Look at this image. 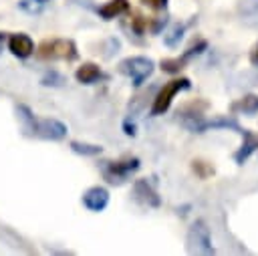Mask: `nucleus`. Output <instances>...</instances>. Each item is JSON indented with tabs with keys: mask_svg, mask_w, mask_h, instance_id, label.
Listing matches in <instances>:
<instances>
[{
	"mask_svg": "<svg viewBox=\"0 0 258 256\" xmlns=\"http://www.w3.org/2000/svg\"><path fill=\"white\" fill-rule=\"evenodd\" d=\"M16 111L24 121V129L32 131V135H38L44 139H62L67 135V125L56 119H34V115L24 105H20Z\"/></svg>",
	"mask_w": 258,
	"mask_h": 256,
	"instance_id": "f257e3e1",
	"label": "nucleus"
},
{
	"mask_svg": "<svg viewBox=\"0 0 258 256\" xmlns=\"http://www.w3.org/2000/svg\"><path fill=\"white\" fill-rule=\"evenodd\" d=\"M185 250L187 254H214V246H212V236H210V228L204 220H196L185 236Z\"/></svg>",
	"mask_w": 258,
	"mask_h": 256,
	"instance_id": "f03ea898",
	"label": "nucleus"
},
{
	"mask_svg": "<svg viewBox=\"0 0 258 256\" xmlns=\"http://www.w3.org/2000/svg\"><path fill=\"white\" fill-rule=\"evenodd\" d=\"M191 87V83H189V79H185V77H179V79H171V81H167V83H163V87L157 91V95L153 97V105H151V115H163L167 109H169V105H171V101H173V97L179 93V91H185V89H189Z\"/></svg>",
	"mask_w": 258,
	"mask_h": 256,
	"instance_id": "7ed1b4c3",
	"label": "nucleus"
},
{
	"mask_svg": "<svg viewBox=\"0 0 258 256\" xmlns=\"http://www.w3.org/2000/svg\"><path fill=\"white\" fill-rule=\"evenodd\" d=\"M119 71L127 75L135 87H141L153 73V60L147 56H129L119 62Z\"/></svg>",
	"mask_w": 258,
	"mask_h": 256,
	"instance_id": "20e7f679",
	"label": "nucleus"
},
{
	"mask_svg": "<svg viewBox=\"0 0 258 256\" xmlns=\"http://www.w3.org/2000/svg\"><path fill=\"white\" fill-rule=\"evenodd\" d=\"M36 54L40 58H64V60H73L77 58V46L73 40H64V38H52V40H42Z\"/></svg>",
	"mask_w": 258,
	"mask_h": 256,
	"instance_id": "39448f33",
	"label": "nucleus"
},
{
	"mask_svg": "<svg viewBox=\"0 0 258 256\" xmlns=\"http://www.w3.org/2000/svg\"><path fill=\"white\" fill-rule=\"evenodd\" d=\"M135 169H139V159L137 157H125L119 161H107L103 167V173H105L109 183H121Z\"/></svg>",
	"mask_w": 258,
	"mask_h": 256,
	"instance_id": "423d86ee",
	"label": "nucleus"
},
{
	"mask_svg": "<svg viewBox=\"0 0 258 256\" xmlns=\"http://www.w3.org/2000/svg\"><path fill=\"white\" fill-rule=\"evenodd\" d=\"M208 109V103L206 101H191V103H185L181 109H177V115L181 119V125L187 127L189 131H196V127L204 121V111Z\"/></svg>",
	"mask_w": 258,
	"mask_h": 256,
	"instance_id": "0eeeda50",
	"label": "nucleus"
},
{
	"mask_svg": "<svg viewBox=\"0 0 258 256\" xmlns=\"http://www.w3.org/2000/svg\"><path fill=\"white\" fill-rule=\"evenodd\" d=\"M83 204L85 208H89L91 212H103L109 204V191L101 185H95V187H89L85 194H83Z\"/></svg>",
	"mask_w": 258,
	"mask_h": 256,
	"instance_id": "6e6552de",
	"label": "nucleus"
},
{
	"mask_svg": "<svg viewBox=\"0 0 258 256\" xmlns=\"http://www.w3.org/2000/svg\"><path fill=\"white\" fill-rule=\"evenodd\" d=\"M242 145H240V149L234 153V161L238 163V165H244V161L258 149V135L256 133H252V131H248V129H244L242 133Z\"/></svg>",
	"mask_w": 258,
	"mask_h": 256,
	"instance_id": "1a4fd4ad",
	"label": "nucleus"
},
{
	"mask_svg": "<svg viewBox=\"0 0 258 256\" xmlns=\"http://www.w3.org/2000/svg\"><path fill=\"white\" fill-rule=\"evenodd\" d=\"M210 129H234L236 133H242L244 129L230 117H222V115H216L214 119H208V121H202L198 127H196V133H204V131H210Z\"/></svg>",
	"mask_w": 258,
	"mask_h": 256,
	"instance_id": "9d476101",
	"label": "nucleus"
},
{
	"mask_svg": "<svg viewBox=\"0 0 258 256\" xmlns=\"http://www.w3.org/2000/svg\"><path fill=\"white\" fill-rule=\"evenodd\" d=\"M133 189H135V198H137L141 204L151 206V208H157V206L161 204V200H159L157 191L149 185V181H147V179H137Z\"/></svg>",
	"mask_w": 258,
	"mask_h": 256,
	"instance_id": "9b49d317",
	"label": "nucleus"
},
{
	"mask_svg": "<svg viewBox=\"0 0 258 256\" xmlns=\"http://www.w3.org/2000/svg\"><path fill=\"white\" fill-rule=\"evenodd\" d=\"M8 48L12 50V54H16L20 58H26V56H30L34 52V42L26 34H14L8 40Z\"/></svg>",
	"mask_w": 258,
	"mask_h": 256,
	"instance_id": "f8f14e48",
	"label": "nucleus"
},
{
	"mask_svg": "<svg viewBox=\"0 0 258 256\" xmlns=\"http://www.w3.org/2000/svg\"><path fill=\"white\" fill-rule=\"evenodd\" d=\"M129 10V2L127 0H109L99 8V16L103 20H113L117 16H121L123 12Z\"/></svg>",
	"mask_w": 258,
	"mask_h": 256,
	"instance_id": "ddd939ff",
	"label": "nucleus"
},
{
	"mask_svg": "<svg viewBox=\"0 0 258 256\" xmlns=\"http://www.w3.org/2000/svg\"><path fill=\"white\" fill-rule=\"evenodd\" d=\"M101 77V69L95 62H83L77 71H75V79L83 85H91Z\"/></svg>",
	"mask_w": 258,
	"mask_h": 256,
	"instance_id": "4468645a",
	"label": "nucleus"
},
{
	"mask_svg": "<svg viewBox=\"0 0 258 256\" xmlns=\"http://www.w3.org/2000/svg\"><path fill=\"white\" fill-rule=\"evenodd\" d=\"M230 109L232 111H240L244 115H254V113H258V95H252V93L244 95L242 99L234 101Z\"/></svg>",
	"mask_w": 258,
	"mask_h": 256,
	"instance_id": "2eb2a0df",
	"label": "nucleus"
},
{
	"mask_svg": "<svg viewBox=\"0 0 258 256\" xmlns=\"http://www.w3.org/2000/svg\"><path fill=\"white\" fill-rule=\"evenodd\" d=\"M159 65H161V71H165V73H179L181 69H185L187 58L181 54V56H173V58H163Z\"/></svg>",
	"mask_w": 258,
	"mask_h": 256,
	"instance_id": "dca6fc26",
	"label": "nucleus"
},
{
	"mask_svg": "<svg viewBox=\"0 0 258 256\" xmlns=\"http://www.w3.org/2000/svg\"><path fill=\"white\" fill-rule=\"evenodd\" d=\"M191 169H194V173H196L200 179H208V177H212V175L216 173L214 165L208 163V161H204V159H194V161H191Z\"/></svg>",
	"mask_w": 258,
	"mask_h": 256,
	"instance_id": "f3484780",
	"label": "nucleus"
},
{
	"mask_svg": "<svg viewBox=\"0 0 258 256\" xmlns=\"http://www.w3.org/2000/svg\"><path fill=\"white\" fill-rule=\"evenodd\" d=\"M183 24H173L171 28H169V32L167 34H163V42L169 46V48H175L177 44H179V40L183 38Z\"/></svg>",
	"mask_w": 258,
	"mask_h": 256,
	"instance_id": "a211bd4d",
	"label": "nucleus"
},
{
	"mask_svg": "<svg viewBox=\"0 0 258 256\" xmlns=\"http://www.w3.org/2000/svg\"><path fill=\"white\" fill-rule=\"evenodd\" d=\"M71 149L77 153H83V155H97L103 151V147H99V145H89V143H81V141H73Z\"/></svg>",
	"mask_w": 258,
	"mask_h": 256,
	"instance_id": "6ab92c4d",
	"label": "nucleus"
},
{
	"mask_svg": "<svg viewBox=\"0 0 258 256\" xmlns=\"http://www.w3.org/2000/svg\"><path fill=\"white\" fill-rule=\"evenodd\" d=\"M206 48H208V40H204V38H198V40H194V42L187 46V50L183 52V56L189 60L194 54H202Z\"/></svg>",
	"mask_w": 258,
	"mask_h": 256,
	"instance_id": "aec40b11",
	"label": "nucleus"
},
{
	"mask_svg": "<svg viewBox=\"0 0 258 256\" xmlns=\"http://www.w3.org/2000/svg\"><path fill=\"white\" fill-rule=\"evenodd\" d=\"M131 26H133V30H135L137 34H143V32L147 30V18L141 16L139 12H135L133 18H131Z\"/></svg>",
	"mask_w": 258,
	"mask_h": 256,
	"instance_id": "412c9836",
	"label": "nucleus"
},
{
	"mask_svg": "<svg viewBox=\"0 0 258 256\" xmlns=\"http://www.w3.org/2000/svg\"><path fill=\"white\" fill-rule=\"evenodd\" d=\"M64 83V77H60V75H56V73H50V75H46L44 79H42V85H54V87H60Z\"/></svg>",
	"mask_w": 258,
	"mask_h": 256,
	"instance_id": "4be33fe9",
	"label": "nucleus"
},
{
	"mask_svg": "<svg viewBox=\"0 0 258 256\" xmlns=\"http://www.w3.org/2000/svg\"><path fill=\"white\" fill-rule=\"evenodd\" d=\"M145 6L153 8V10H163L167 6V0H141Z\"/></svg>",
	"mask_w": 258,
	"mask_h": 256,
	"instance_id": "5701e85b",
	"label": "nucleus"
},
{
	"mask_svg": "<svg viewBox=\"0 0 258 256\" xmlns=\"http://www.w3.org/2000/svg\"><path fill=\"white\" fill-rule=\"evenodd\" d=\"M250 62L254 65V67H258V42L252 46V50H250Z\"/></svg>",
	"mask_w": 258,
	"mask_h": 256,
	"instance_id": "b1692460",
	"label": "nucleus"
},
{
	"mask_svg": "<svg viewBox=\"0 0 258 256\" xmlns=\"http://www.w3.org/2000/svg\"><path fill=\"white\" fill-rule=\"evenodd\" d=\"M123 129H125V133H127V135H135V125H133V123L125 121V123H123Z\"/></svg>",
	"mask_w": 258,
	"mask_h": 256,
	"instance_id": "393cba45",
	"label": "nucleus"
}]
</instances>
